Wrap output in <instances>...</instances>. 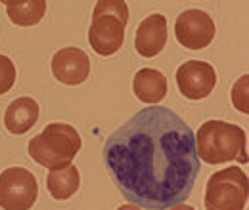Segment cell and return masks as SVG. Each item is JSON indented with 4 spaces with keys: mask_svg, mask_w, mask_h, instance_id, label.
I'll return each mask as SVG.
<instances>
[{
    "mask_svg": "<svg viewBox=\"0 0 249 210\" xmlns=\"http://www.w3.org/2000/svg\"><path fill=\"white\" fill-rule=\"evenodd\" d=\"M194 138L173 109L150 105L106 140L104 162L126 201L142 209H171L190 197L199 174Z\"/></svg>",
    "mask_w": 249,
    "mask_h": 210,
    "instance_id": "6da1fadb",
    "label": "cell"
},
{
    "mask_svg": "<svg viewBox=\"0 0 249 210\" xmlns=\"http://www.w3.org/2000/svg\"><path fill=\"white\" fill-rule=\"evenodd\" d=\"M196 153L207 164H224L230 161L248 162V136L238 124L224 120H207L197 128Z\"/></svg>",
    "mask_w": 249,
    "mask_h": 210,
    "instance_id": "7a4b0ae2",
    "label": "cell"
},
{
    "mask_svg": "<svg viewBox=\"0 0 249 210\" xmlns=\"http://www.w3.org/2000/svg\"><path fill=\"white\" fill-rule=\"evenodd\" d=\"M81 145L83 142L75 126L65 122H52L27 144V153L36 164L48 170H56L71 164L81 151Z\"/></svg>",
    "mask_w": 249,
    "mask_h": 210,
    "instance_id": "3957f363",
    "label": "cell"
},
{
    "mask_svg": "<svg viewBox=\"0 0 249 210\" xmlns=\"http://www.w3.org/2000/svg\"><path fill=\"white\" fill-rule=\"evenodd\" d=\"M128 21V6L123 0H100L92 12L89 42L98 56H113L124 42V27Z\"/></svg>",
    "mask_w": 249,
    "mask_h": 210,
    "instance_id": "277c9868",
    "label": "cell"
},
{
    "mask_svg": "<svg viewBox=\"0 0 249 210\" xmlns=\"http://www.w3.org/2000/svg\"><path fill=\"white\" fill-rule=\"evenodd\" d=\"M248 174L240 166L215 172L205 185V210H244L248 205Z\"/></svg>",
    "mask_w": 249,
    "mask_h": 210,
    "instance_id": "5b68a950",
    "label": "cell"
},
{
    "mask_svg": "<svg viewBox=\"0 0 249 210\" xmlns=\"http://www.w3.org/2000/svg\"><path fill=\"white\" fill-rule=\"evenodd\" d=\"M38 197V183L27 168L12 166L0 174V209L31 210Z\"/></svg>",
    "mask_w": 249,
    "mask_h": 210,
    "instance_id": "8992f818",
    "label": "cell"
},
{
    "mask_svg": "<svg viewBox=\"0 0 249 210\" xmlns=\"http://www.w3.org/2000/svg\"><path fill=\"white\" fill-rule=\"evenodd\" d=\"M215 21L203 10H186L175 21V36L188 50H203L215 38Z\"/></svg>",
    "mask_w": 249,
    "mask_h": 210,
    "instance_id": "52a82bcc",
    "label": "cell"
},
{
    "mask_svg": "<svg viewBox=\"0 0 249 210\" xmlns=\"http://www.w3.org/2000/svg\"><path fill=\"white\" fill-rule=\"evenodd\" d=\"M177 84L188 99H203L211 96L217 86V71L207 61H184L177 69Z\"/></svg>",
    "mask_w": 249,
    "mask_h": 210,
    "instance_id": "ba28073f",
    "label": "cell"
},
{
    "mask_svg": "<svg viewBox=\"0 0 249 210\" xmlns=\"http://www.w3.org/2000/svg\"><path fill=\"white\" fill-rule=\"evenodd\" d=\"M52 75L62 84L79 86L90 75V58L81 48H62L52 58Z\"/></svg>",
    "mask_w": 249,
    "mask_h": 210,
    "instance_id": "9c48e42d",
    "label": "cell"
},
{
    "mask_svg": "<svg viewBox=\"0 0 249 210\" xmlns=\"http://www.w3.org/2000/svg\"><path fill=\"white\" fill-rule=\"evenodd\" d=\"M167 17L161 14H152L138 25L134 36V48L142 58H156L167 46Z\"/></svg>",
    "mask_w": 249,
    "mask_h": 210,
    "instance_id": "30bf717a",
    "label": "cell"
},
{
    "mask_svg": "<svg viewBox=\"0 0 249 210\" xmlns=\"http://www.w3.org/2000/svg\"><path fill=\"white\" fill-rule=\"evenodd\" d=\"M38 103L36 99H33L29 96H21L18 99H14L6 111H4V126L10 134L14 136H21L25 132H29L38 120Z\"/></svg>",
    "mask_w": 249,
    "mask_h": 210,
    "instance_id": "8fae6325",
    "label": "cell"
},
{
    "mask_svg": "<svg viewBox=\"0 0 249 210\" xmlns=\"http://www.w3.org/2000/svg\"><path fill=\"white\" fill-rule=\"evenodd\" d=\"M132 90H134V96H136L140 101L150 103V105H157V103H161V99L167 96L169 82H167V77H165L161 71L144 67V69H140V71L134 75Z\"/></svg>",
    "mask_w": 249,
    "mask_h": 210,
    "instance_id": "7c38bea8",
    "label": "cell"
},
{
    "mask_svg": "<svg viewBox=\"0 0 249 210\" xmlns=\"http://www.w3.org/2000/svg\"><path fill=\"white\" fill-rule=\"evenodd\" d=\"M46 187H48L50 195L56 201L71 199L81 187V174H79L77 166L75 164H67L63 168L50 170V174L46 178Z\"/></svg>",
    "mask_w": 249,
    "mask_h": 210,
    "instance_id": "4fadbf2b",
    "label": "cell"
},
{
    "mask_svg": "<svg viewBox=\"0 0 249 210\" xmlns=\"http://www.w3.org/2000/svg\"><path fill=\"white\" fill-rule=\"evenodd\" d=\"M6 14L10 21L18 27H33L40 23V19L46 14V2L44 0H14L6 2Z\"/></svg>",
    "mask_w": 249,
    "mask_h": 210,
    "instance_id": "5bb4252c",
    "label": "cell"
},
{
    "mask_svg": "<svg viewBox=\"0 0 249 210\" xmlns=\"http://www.w3.org/2000/svg\"><path fill=\"white\" fill-rule=\"evenodd\" d=\"M16 79H18V71H16L14 61L10 60L8 56L0 54V96L8 94L14 88Z\"/></svg>",
    "mask_w": 249,
    "mask_h": 210,
    "instance_id": "9a60e30c",
    "label": "cell"
},
{
    "mask_svg": "<svg viewBox=\"0 0 249 210\" xmlns=\"http://www.w3.org/2000/svg\"><path fill=\"white\" fill-rule=\"evenodd\" d=\"M248 81H249V77L248 75H244V77L234 84V88H232V101H234V107H236L238 111L246 113V115H248V111H249V107H248Z\"/></svg>",
    "mask_w": 249,
    "mask_h": 210,
    "instance_id": "2e32d148",
    "label": "cell"
},
{
    "mask_svg": "<svg viewBox=\"0 0 249 210\" xmlns=\"http://www.w3.org/2000/svg\"><path fill=\"white\" fill-rule=\"evenodd\" d=\"M169 210H194L190 205H184V203H180V205H175V207H171Z\"/></svg>",
    "mask_w": 249,
    "mask_h": 210,
    "instance_id": "e0dca14e",
    "label": "cell"
},
{
    "mask_svg": "<svg viewBox=\"0 0 249 210\" xmlns=\"http://www.w3.org/2000/svg\"><path fill=\"white\" fill-rule=\"evenodd\" d=\"M117 210H142V209L136 207V205H123V207H119Z\"/></svg>",
    "mask_w": 249,
    "mask_h": 210,
    "instance_id": "ac0fdd59",
    "label": "cell"
}]
</instances>
